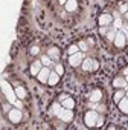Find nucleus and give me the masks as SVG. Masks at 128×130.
Segmentation results:
<instances>
[{
	"label": "nucleus",
	"mask_w": 128,
	"mask_h": 130,
	"mask_svg": "<svg viewBox=\"0 0 128 130\" xmlns=\"http://www.w3.org/2000/svg\"><path fill=\"white\" fill-rule=\"evenodd\" d=\"M98 118H99V115H98V110H89L87 113H86V116H84V122H86V127H95L96 124H98Z\"/></svg>",
	"instance_id": "nucleus-1"
},
{
	"label": "nucleus",
	"mask_w": 128,
	"mask_h": 130,
	"mask_svg": "<svg viewBox=\"0 0 128 130\" xmlns=\"http://www.w3.org/2000/svg\"><path fill=\"white\" fill-rule=\"evenodd\" d=\"M84 58H86L84 52H76L73 55H69V64L72 68H76V66H79V64L84 61Z\"/></svg>",
	"instance_id": "nucleus-2"
},
{
	"label": "nucleus",
	"mask_w": 128,
	"mask_h": 130,
	"mask_svg": "<svg viewBox=\"0 0 128 130\" xmlns=\"http://www.w3.org/2000/svg\"><path fill=\"white\" fill-rule=\"evenodd\" d=\"M58 118H59L62 122H72V121H73V118H75L73 109H64V107H62V110L59 112Z\"/></svg>",
	"instance_id": "nucleus-3"
},
{
	"label": "nucleus",
	"mask_w": 128,
	"mask_h": 130,
	"mask_svg": "<svg viewBox=\"0 0 128 130\" xmlns=\"http://www.w3.org/2000/svg\"><path fill=\"white\" fill-rule=\"evenodd\" d=\"M50 69H49V66H43V69L40 71V74L37 75V80L41 83V84H44V83H47L49 81V75H50Z\"/></svg>",
	"instance_id": "nucleus-4"
},
{
	"label": "nucleus",
	"mask_w": 128,
	"mask_h": 130,
	"mask_svg": "<svg viewBox=\"0 0 128 130\" xmlns=\"http://www.w3.org/2000/svg\"><path fill=\"white\" fill-rule=\"evenodd\" d=\"M114 44H116V47H119V49L125 47V44H126V38H125V34H123L122 31H117V32H116Z\"/></svg>",
	"instance_id": "nucleus-5"
},
{
	"label": "nucleus",
	"mask_w": 128,
	"mask_h": 130,
	"mask_svg": "<svg viewBox=\"0 0 128 130\" xmlns=\"http://www.w3.org/2000/svg\"><path fill=\"white\" fill-rule=\"evenodd\" d=\"M8 118H9V121H11V122L18 124V122H20V119H22V112H20L18 109H11V110L8 112Z\"/></svg>",
	"instance_id": "nucleus-6"
},
{
	"label": "nucleus",
	"mask_w": 128,
	"mask_h": 130,
	"mask_svg": "<svg viewBox=\"0 0 128 130\" xmlns=\"http://www.w3.org/2000/svg\"><path fill=\"white\" fill-rule=\"evenodd\" d=\"M126 86H128V83H126L125 77H116L113 80V87H116V89H125L126 90Z\"/></svg>",
	"instance_id": "nucleus-7"
},
{
	"label": "nucleus",
	"mask_w": 128,
	"mask_h": 130,
	"mask_svg": "<svg viewBox=\"0 0 128 130\" xmlns=\"http://www.w3.org/2000/svg\"><path fill=\"white\" fill-rule=\"evenodd\" d=\"M41 69H43V63H41V60H40V61H34V63L31 64V75H32V77H37V75L40 74Z\"/></svg>",
	"instance_id": "nucleus-8"
},
{
	"label": "nucleus",
	"mask_w": 128,
	"mask_h": 130,
	"mask_svg": "<svg viewBox=\"0 0 128 130\" xmlns=\"http://www.w3.org/2000/svg\"><path fill=\"white\" fill-rule=\"evenodd\" d=\"M61 106L64 109H75V101L70 98V96H61Z\"/></svg>",
	"instance_id": "nucleus-9"
},
{
	"label": "nucleus",
	"mask_w": 128,
	"mask_h": 130,
	"mask_svg": "<svg viewBox=\"0 0 128 130\" xmlns=\"http://www.w3.org/2000/svg\"><path fill=\"white\" fill-rule=\"evenodd\" d=\"M113 23V17L110 14H102L99 17V26H110Z\"/></svg>",
	"instance_id": "nucleus-10"
},
{
	"label": "nucleus",
	"mask_w": 128,
	"mask_h": 130,
	"mask_svg": "<svg viewBox=\"0 0 128 130\" xmlns=\"http://www.w3.org/2000/svg\"><path fill=\"white\" fill-rule=\"evenodd\" d=\"M117 104H119V110H120L122 113L128 115V98H126V96H125V98H122Z\"/></svg>",
	"instance_id": "nucleus-11"
},
{
	"label": "nucleus",
	"mask_w": 128,
	"mask_h": 130,
	"mask_svg": "<svg viewBox=\"0 0 128 130\" xmlns=\"http://www.w3.org/2000/svg\"><path fill=\"white\" fill-rule=\"evenodd\" d=\"M59 77H61V75L56 74V72L53 71V72H50V75H49V81H47V83H49L50 86H56L58 81H59Z\"/></svg>",
	"instance_id": "nucleus-12"
},
{
	"label": "nucleus",
	"mask_w": 128,
	"mask_h": 130,
	"mask_svg": "<svg viewBox=\"0 0 128 130\" xmlns=\"http://www.w3.org/2000/svg\"><path fill=\"white\" fill-rule=\"evenodd\" d=\"M126 96V92H125V89H117L116 92H114V95H113V100H114V103H119L122 98H125Z\"/></svg>",
	"instance_id": "nucleus-13"
},
{
	"label": "nucleus",
	"mask_w": 128,
	"mask_h": 130,
	"mask_svg": "<svg viewBox=\"0 0 128 130\" xmlns=\"http://www.w3.org/2000/svg\"><path fill=\"white\" fill-rule=\"evenodd\" d=\"M90 100H92L93 103H99V101L102 100V92H101L99 89L93 90V92H92V95H90Z\"/></svg>",
	"instance_id": "nucleus-14"
},
{
	"label": "nucleus",
	"mask_w": 128,
	"mask_h": 130,
	"mask_svg": "<svg viewBox=\"0 0 128 130\" xmlns=\"http://www.w3.org/2000/svg\"><path fill=\"white\" fill-rule=\"evenodd\" d=\"M47 55L53 60V61H56L58 58H59V51L56 49V47H52V49H49V52H47Z\"/></svg>",
	"instance_id": "nucleus-15"
},
{
	"label": "nucleus",
	"mask_w": 128,
	"mask_h": 130,
	"mask_svg": "<svg viewBox=\"0 0 128 130\" xmlns=\"http://www.w3.org/2000/svg\"><path fill=\"white\" fill-rule=\"evenodd\" d=\"M82 71L84 72H90L92 71V60L90 58H84V61H82Z\"/></svg>",
	"instance_id": "nucleus-16"
},
{
	"label": "nucleus",
	"mask_w": 128,
	"mask_h": 130,
	"mask_svg": "<svg viewBox=\"0 0 128 130\" xmlns=\"http://www.w3.org/2000/svg\"><path fill=\"white\" fill-rule=\"evenodd\" d=\"M15 95L20 98V100H23L25 96H26V90H25V87H15Z\"/></svg>",
	"instance_id": "nucleus-17"
},
{
	"label": "nucleus",
	"mask_w": 128,
	"mask_h": 130,
	"mask_svg": "<svg viewBox=\"0 0 128 130\" xmlns=\"http://www.w3.org/2000/svg\"><path fill=\"white\" fill-rule=\"evenodd\" d=\"M76 6H78V5H76L75 0H69V2L66 3V9H67V11H75Z\"/></svg>",
	"instance_id": "nucleus-18"
},
{
	"label": "nucleus",
	"mask_w": 128,
	"mask_h": 130,
	"mask_svg": "<svg viewBox=\"0 0 128 130\" xmlns=\"http://www.w3.org/2000/svg\"><path fill=\"white\" fill-rule=\"evenodd\" d=\"M52 61H53V60H52L49 55H43V57H41V63H43V66H50Z\"/></svg>",
	"instance_id": "nucleus-19"
},
{
	"label": "nucleus",
	"mask_w": 128,
	"mask_h": 130,
	"mask_svg": "<svg viewBox=\"0 0 128 130\" xmlns=\"http://www.w3.org/2000/svg\"><path fill=\"white\" fill-rule=\"evenodd\" d=\"M76 52H79V46H78V44L69 46V49H67V54H69V55H73V54H76Z\"/></svg>",
	"instance_id": "nucleus-20"
},
{
	"label": "nucleus",
	"mask_w": 128,
	"mask_h": 130,
	"mask_svg": "<svg viewBox=\"0 0 128 130\" xmlns=\"http://www.w3.org/2000/svg\"><path fill=\"white\" fill-rule=\"evenodd\" d=\"M61 110H62L61 106H59L58 103H53V106H52V113H53V115H59Z\"/></svg>",
	"instance_id": "nucleus-21"
},
{
	"label": "nucleus",
	"mask_w": 128,
	"mask_h": 130,
	"mask_svg": "<svg viewBox=\"0 0 128 130\" xmlns=\"http://www.w3.org/2000/svg\"><path fill=\"white\" fill-rule=\"evenodd\" d=\"M55 72H56V74H59V75H62V74H64V66H62V64L55 63Z\"/></svg>",
	"instance_id": "nucleus-22"
},
{
	"label": "nucleus",
	"mask_w": 128,
	"mask_h": 130,
	"mask_svg": "<svg viewBox=\"0 0 128 130\" xmlns=\"http://www.w3.org/2000/svg\"><path fill=\"white\" fill-rule=\"evenodd\" d=\"M108 31H110V26H99V32H101V35L108 34Z\"/></svg>",
	"instance_id": "nucleus-23"
},
{
	"label": "nucleus",
	"mask_w": 128,
	"mask_h": 130,
	"mask_svg": "<svg viewBox=\"0 0 128 130\" xmlns=\"http://www.w3.org/2000/svg\"><path fill=\"white\" fill-rule=\"evenodd\" d=\"M78 46H79V49H82V52H86V51H89V44H87V43H86L84 40H82V41H81V43H79Z\"/></svg>",
	"instance_id": "nucleus-24"
},
{
	"label": "nucleus",
	"mask_w": 128,
	"mask_h": 130,
	"mask_svg": "<svg viewBox=\"0 0 128 130\" xmlns=\"http://www.w3.org/2000/svg\"><path fill=\"white\" fill-rule=\"evenodd\" d=\"M98 68H99V63L96 60H92V71H98Z\"/></svg>",
	"instance_id": "nucleus-25"
},
{
	"label": "nucleus",
	"mask_w": 128,
	"mask_h": 130,
	"mask_svg": "<svg viewBox=\"0 0 128 130\" xmlns=\"http://www.w3.org/2000/svg\"><path fill=\"white\" fill-rule=\"evenodd\" d=\"M114 37H116V31H110V32H108V35H107V38H108V40H114Z\"/></svg>",
	"instance_id": "nucleus-26"
},
{
	"label": "nucleus",
	"mask_w": 128,
	"mask_h": 130,
	"mask_svg": "<svg viewBox=\"0 0 128 130\" xmlns=\"http://www.w3.org/2000/svg\"><path fill=\"white\" fill-rule=\"evenodd\" d=\"M31 54H32V55H37V54H38V47H37V46H34V47L31 49Z\"/></svg>",
	"instance_id": "nucleus-27"
},
{
	"label": "nucleus",
	"mask_w": 128,
	"mask_h": 130,
	"mask_svg": "<svg viewBox=\"0 0 128 130\" xmlns=\"http://www.w3.org/2000/svg\"><path fill=\"white\" fill-rule=\"evenodd\" d=\"M126 11H128V6H126V5H122V6H120V12H123V14H125Z\"/></svg>",
	"instance_id": "nucleus-28"
},
{
	"label": "nucleus",
	"mask_w": 128,
	"mask_h": 130,
	"mask_svg": "<svg viewBox=\"0 0 128 130\" xmlns=\"http://www.w3.org/2000/svg\"><path fill=\"white\" fill-rule=\"evenodd\" d=\"M114 25H116V28H120V26H122V20H120V19H117V20L114 22Z\"/></svg>",
	"instance_id": "nucleus-29"
},
{
	"label": "nucleus",
	"mask_w": 128,
	"mask_h": 130,
	"mask_svg": "<svg viewBox=\"0 0 128 130\" xmlns=\"http://www.w3.org/2000/svg\"><path fill=\"white\" fill-rule=\"evenodd\" d=\"M102 122H104V119H102V116H99V118H98V124H96V125H102Z\"/></svg>",
	"instance_id": "nucleus-30"
},
{
	"label": "nucleus",
	"mask_w": 128,
	"mask_h": 130,
	"mask_svg": "<svg viewBox=\"0 0 128 130\" xmlns=\"http://www.w3.org/2000/svg\"><path fill=\"white\" fill-rule=\"evenodd\" d=\"M123 75H128V66H126V68L123 69Z\"/></svg>",
	"instance_id": "nucleus-31"
},
{
	"label": "nucleus",
	"mask_w": 128,
	"mask_h": 130,
	"mask_svg": "<svg viewBox=\"0 0 128 130\" xmlns=\"http://www.w3.org/2000/svg\"><path fill=\"white\" fill-rule=\"evenodd\" d=\"M125 19H126V20H128V11H126V12H125Z\"/></svg>",
	"instance_id": "nucleus-32"
},
{
	"label": "nucleus",
	"mask_w": 128,
	"mask_h": 130,
	"mask_svg": "<svg viewBox=\"0 0 128 130\" xmlns=\"http://www.w3.org/2000/svg\"><path fill=\"white\" fill-rule=\"evenodd\" d=\"M125 80H126V83H128V75H125Z\"/></svg>",
	"instance_id": "nucleus-33"
},
{
	"label": "nucleus",
	"mask_w": 128,
	"mask_h": 130,
	"mask_svg": "<svg viewBox=\"0 0 128 130\" xmlns=\"http://www.w3.org/2000/svg\"><path fill=\"white\" fill-rule=\"evenodd\" d=\"M126 98H128V92H126Z\"/></svg>",
	"instance_id": "nucleus-34"
},
{
	"label": "nucleus",
	"mask_w": 128,
	"mask_h": 130,
	"mask_svg": "<svg viewBox=\"0 0 128 130\" xmlns=\"http://www.w3.org/2000/svg\"><path fill=\"white\" fill-rule=\"evenodd\" d=\"M126 90H128V86H126Z\"/></svg>",
	"instance_id": "nucleus-35"
}]
</instances>
